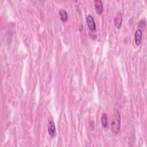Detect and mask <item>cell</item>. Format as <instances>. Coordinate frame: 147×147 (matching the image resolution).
<instances>
[{
    "mask_svg": "<svg viewBox=\"0 0 147 147\" xmlns=\"http://www.w3.org/2000/svg\"><path fill=\"white\" fill-rule=\"evenodd\" d=\"M59 16H60V20L63 22H66L68 19V14H67V12L66 11V10L65 9H61L59 10Z\"/></svg>",
    "mask_w": 147,
    "mask_h": 147,
    "instance_id": "obj_7",
    "label": "cell"
},
{
    "mask_svg": "<svg viewBox=\"0 0 147 147\" xmlns=\"http://www.w3.org/2000/svg\"><path fill=\"white\" fill-rule=\"evenodd\" d=\"M114 25L117 28L119 29L121 28L122 22V15L120 11H118L117 12L116 16L114 20Z\"/></svg>",
    "mask_w": 147,
    "mask_h": 147,
    "instance_id": "obj_3",
    "label": "cell"
},
{
    "mask_svg": "<svg viewBox=\"0 0 147 147\" xmlns=\"http://www.w3.org/2000/svg\"><path fill=\"white\" fill-rule=\"evenodd\" d=\"M101 122L103 127L106 128L107 126V117L105 113H103L101 117Z\"/></svg>",
    "mask_w": 147,
    "mask_h": 147,
    "instance_id": "obj_8",
    "label": "cell"
},
{
    "mask_svg": "<svg viewBox=\"0 0 147 147\" xmlns=\"http://www.w3.org/2000/svg\"><path fill=\"white\" fill-rule=\"evenodd\" d=\"M94 3L95 9L97 14L99 15L102 14L103 11V7L102 1L100 0H95Z\"/></svg>",
    "mask_w": 147,
    "mask_h": 147,
    "instance_id": "obj_5",
    "label": "cell"
},
{
    "mask_svg": "<svg viewBox=\"0 0 147 147\" xmlns=\"http://www.w3.org/2000/svg\"><path fill=\"white\" fill-rule=\"evenodd\" d=\"M48 131L51 137H55L56 134V127L52 117H50L48 123Z\"/></svg>",
    "mask_w": 147,
    "mask_h": 147,
    "instance_id": "obj_2",
    "label": "cell"
},
{
    "mask_svg": "<svg viewBox=\"0 0 147 147\" xmlns=\"http://www.w3.org/2000/svg\"><path fill=\"white\" fill-rule=\"evenodd\" d=\"M121 127V115L118 109H114L111 121V130L113 134L119 133Z\"/></svg>",
    "mask_w": 147,
    "mask_h": 147,
    "instance_id": "obj_1",
    "label": "cell"
},
{
    "mask_svg": "<svg viewBox=\"0 0 147 147\" xmlns=\"http://www.w3.org/2000/svg\"><path fill=\"white\" fill-rule=\"evenodd\" d=\"M142 30L140 29H138L136 31L135 34H134V40H135V42L137 45H138L141 41L142 39Z\"/></svg>",
    "mask_w": 147,
    "mask_h": 147,
    "instance_id": "obj_6",
    "label": "cell"
},
{
    "mask_svg": "<svg viewBox=\"0 0 147 147\" xmlns=\"http://www.w3.org/2000/svg\"><path fill=\"white\" fill-rule=\"evenodd\" d=\"M86 23L88 28L91 31L96 30V25L93 17L91 15H88L86 18Z\"/></svg>",
    "mask_w": 147,
    "mask_h": 147,
    "instance_id": "obj_4",
    "label": "cell"
}]
</instances>
